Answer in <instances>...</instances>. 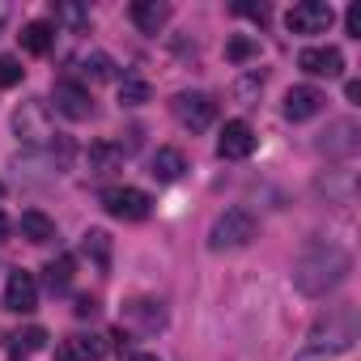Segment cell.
<instances>
[{
	"label": "cell",
	"instance_id": "6da1fadb",
	"mask_svg": "<svg viewBox=\"0 0 361 361\" xmlns=\"http://www.w3.org/2000/svg\"><path fill=\"white\" fill-rule=\"evenodd\" d=\"M348 268H353V259H348L344 247H336V243H306L298 251V259H293V285L306 298H323L348 276Z\"/></svg>",
	"mask_w": 361,
	"mask_h": 361
},
{
	"label": "cell",
	"instance_id": "7a4b0ae2",
	"mask_svg": "<svg viewBox=\"0 0 361 361\" xmlns=\"http://www.w3.org/2000/svg\"><path fill=\"white\" fill-rule=\"evenodd\" d=\"M255 230L259 226L247 209H226L209 230V251H243V247H251Z\"/></svg>",
	"mask_w": 361,
	"mask_h": 361
},
{
	"label": "cell",
	"instance_id": "3957f363",
	"mask_svg": "<svg viewBox=\"0 0 361 361\" xmlns=\"http://www.w3.org/2000/svg\"><path fill=\"white\" fill-rule=\"evenodd\" d=\"M13 132H18L22 145H51L56 140V123H51L47 102H22L13 111Z\"/></svg>",
	"mask_w": 361,
	"mask_h": 361
},
{
	"label": "cell",
	"instance_id": "277c9868",
	"mask_svg": "<svg viewBox=\"0 0 361 361\" xmlns=\"http://www.w3.org/2000/svg\"><path fill=\"white\" fill-rule=\"evenodd\" d=\"M170 111H174V119L183 123L188 132H209L213 119H217V102H213L209 94H196V90L174 94V98H170Z\"/></svg>",
	"mask_w": 361,
	"mask_h": 361
},
{
	"label": "cell",
	"instance_id": "5b68a950",
	"mask_svg": "<svg viewBox=\"0 0 361 361\" xmlns=\"http://www.w3.org/2000/svg\"><path fill=\"white\" fill-rule=\"evenodd\" d=\"M331 22H336V9L327 0H302V5H293L289 18H285V26L293 35H327Z\"/></svg>",
	"mask_w": 361,
	"mask_h": 361
},
{
	"label": "cell",
	"instance_id": "8992f818",
	"mask_svg": "<svg viewBox=\"0 0 361 361\" xmlns=\"http://www.w3.org/2000/svg\"><path fill=\"white\" fill-rule=\"evenodd\" d=\"M102 209L115 221H145L149 209H153V200L140 188H111V192H102Z\"/></svg>",
	"mask_w": 361,
	"mask_h": 361
},
{
	"label": "cell",
	"instance_id": "52a82bcc",
	"mask_svg": "<svg viewBox=\"0 0 361 361\" xmlns=\"http://www.w3.org/2000/svg\"><path fill=\"white\" fill-rule=\"evenodd\" d=\"M51 102H56V111L68 115V119H90V115H94V98H90V90L77 85V81H56Z\"/></svg>",
	"mask_w": 361,
	"mask_h": 361
},
{
	"label": "cell",
	"instance_id": "ba28073f",
	"mask_svg": "<svg viewBox=\"0 0 361 361\" xmlns=\"http://www.w3.org/2000/svg\"><path fill=\"white\" fill-rule=\"evenodd\" d=\"M217 153H221L226 161L251 157V153H255V132H251V123H243V119H230V123L221 128V136H217Z\"/></svg>",
	"mask_w": 361,
	"mask_h": 361
},
{
	"label": "cell",
	"instance_id": "9c48e42d",
	"mask_svg": "<svg viewBox=\"0 0 361 361\" xmlns=\"http://www.w3.org/2000/svg\"><path fill=\"white\" fill-rule=\"evenodd\" d=\"M35 306H39V285H35V276H30L26 268L9 272V285H5V310H13V314H30Z\"/></svg>",
	"mask_w": 361,
	"mask_h": 361
},
{
	"label": "cell",
	"instance_id": "30bf717a",
	"mask_svg": "<svg viewBox=\"0 0 361 361\" xmlns=\"http://www.w3.org/2000/svg\"><path fill=\"white\" fill-rule=\"evenodd\" d=\"M298 68L310 73V77H340L344 73V56H340V47H306L298 56Z\"/></svg>",
	"mask_w": 361,
	"mask_h": 361
},
{
	"label": "cell",
	"instance_id": "8fae6325",
	"mask_svg": "<svg viewBox=\"0 0 361 361\" xmlns=\"http://www.w3.org/2000/svg\"><path fill=\"white\" fill-rule=\"evenodd\" d=\"M323 94L314 90V85H293L289 94H285V119H293V123H306V119H314L319 111H323Z\"/></svg>",
	"mask_w": 361,
	"mask_h": 361
},
{
	"label": "cell",
	"instance_id": "7c38bea8",
	"mask_svg": "<svg viewBox=\"0 0 361 361\" xmlns=\"http://www.w3.org/2000/svg\"><path fill=\"white\" fill-rule=\"evenodd\" d=\"M106 344L98 336H68L56 344V361H102Z\"/></svg>",
	"mask_w": 361,
	"mask_h": 361
},
{
	"label": "cell",
	"instance_id": "4fadbf2b",
	"mask_svg": "<svg viewBox=\"0 0 361 361\" xmlns=\"http://www.w3.org/2000/svg\"><path fill=\"white\" fill-rule=\"evenodd\" d=\"M128 13H132V22H136L140 35H157L170 22V5H166V0H136Z\"/></svg>",
	"mask_w": 361,
	"mask_h": 361
},
{
	"label": "cell",
	"instance_id": "5bb4252c",
	"mask_svg": "<svg viewBox=\"0 0 361 361\" xmlns=\"http://www.w3.org/2000/svg\"><path fill=\"white\" fill-rule=\"evenodd\" d=\"M183 170H188V157L178 153V149H170V145H166V149H157V153H153V161H149V174L157 178V183H174V178L183 174Z\"/></svg>",
	"mask_w": 361,
	"mask_h": 361
},
{
	"label": "cell",
	"instance_id": "9a60e30c",
	"mask_svg": "<svg viewBox=\"0 0 361 361\" xmlns=\"http://www.w3.org/2000/svg\"><path fill=\"white\" fill-rule=\"evenodd\" d=\"M123 157H128V149H123V145L94 140V145H90V174H111V170H119V166H123Z\"/></svg>",
	"mask_w": 361,
	"mask_h": 361
},
{
	"label": "cell",
	"instance_id": "2e32d148",
	"mask_svg": "<svg viewBox=\"0 0 361 361\" xmlns=\"http://www.w3.org/2000/svg\"><path fill=\"white\" fill-rule=\"evenodd\" d=\"M18 230H22V238H26V243H35V247H43V243H51V238H56V221H51L47 213H39V209L22 213Z\"/></svg>",
	"mask_w": 361,
	"mask_h": 361
},
{
	"label": "cell",
	"instance_id": "e0dca14e",
	"mask_svg": "<svg viewBox=\"0 0 361 361\" xmlns=\"http://www.w3.org/2000/svg\"><path fill=\"white\" fill-rule=\"evenodd\" d=\"M123 314H128V319H136L145 331L166 327V310H161V302H153V298H132V302L123 306Z\"/></svg>",
	"mask_w": 361,
	"mask_h": 361
},
{
	"label": "cell",
	"instance_id": "ac0fdd59",
	"mask_svg": "<svg viewBox=\"0 0 361 361\" xmlns=\"http://www.w3.org/2000/svg\"><path fill=\"white\" fill-rule=\"evenodd\" d=\"M18 39H22V47H26L30 56H47V51H51V39H56V30H51L47 22H26Z\"/></svg>",
	"mask_w": 361,
	"mask_h": 361
},
{
	"label": "cell",
	"instance_id": "d6986e66",
	"mask_svg": "<svg viewBox=\"0 0 361 361\" xmlns=\"http://www.w3.org/2000/svg\"><path fill=\"white\" fill-rule=\"evenodd\" d=\"M81 251L94 259V268H98V272H106V268H111V234H106V230H85Z\"/></svg>",
	"mask_w": 361,
	"mask_h": 361
},
{
	"label": "cell",
	"instance_id": "ffe728a7",
	"mask_svg": "<svg viewBox=\"0 0 361 361\" xmlns=\"http://www.w3.org/2000/svg\"><path fill=\"white\" fill-rule=\"evenodd\" d=\"M111 73H115V64H111V56H102V51H90V56L77 60V77H81V81H111Z\"/></svg>",
	"mask_w": 361,
	"mask_h": 361
},
{
	"label": "cell",
	"instance_id": "44dd1931",
	"mask_svg": "<svg viewBox=\"0 0 361 361\" xmlns=\"http://www.w3.org/2000/svg\"><path fill=\"white\" fill-rule=\"evenodd\" d=\"M43 344H47V331H43V327H26V331L9 336V348H13L18 357H26V353H39Z\"/></svg>",
	"mask_w": 361,
	"mask_h": 361
},
{
	"label": "cell",
	"instance_id": "7402d4cb",
	"mask_svg": "<svg viewBox=\"0 0 361 361\" xmlns=\"http://www.w3.org/2000/svg\"><path fill=\"white\" fill-rule=\"evenodd\" d=\"M119 102H123V106H145V102H149V85H145L140 77H123V81H119Z\"/></svg>",
	"mask_w": 361,
	"mask_h": 361
},
{
	"label": "cell",
	"instance_id": "603a6c76",
	"mask_svg": "<svg viewBox=\"0 0 361 361\" xmlns=\"http://www.w3.org/2000/svg\"><path fill=\"white\" fill-rule=\"evenodd\" d=\"M43 272H47V285H51V289H68V285H73V255L51 259Z\"/></svg>",
	"mask_w": 361,
	"mask_h": 361
},
{
	"label": "cell",
	"instance_id": "cb8c5ba5",
	"mask_svg": "<svg viewBox=\"0 0 361 361\" xmlns=\"http://www.w3.org/2000/svg\"><path fill=\"white\" fill-rule=\"evenodd\" d=\"M331 136H336V140H327V153H353V149H357V128H353V123H336Z\"/></svg>",
	"mask_w": 361,
	"mask_h": 361
},
{
	"label": "cell",
	"instance_id": "d4e9b609",
	"mask_svg": "<svg viewBox=\"0 0 361 361\" xmlns=\"http://www.w3.org/2000/svg\"><path fill=\"white\" fill-rule=\"evenodd\" d=\"M259 90H264V73H247V77L234 81V98H238V102H255Z\"/></svg>",
	"mask_w": 361,
	"mask_h": 361
},
{
	"label": "cell",
	"instance_id": "484cf974",
	"mask_svg": "<svg viewBox=\"0 0 361 361\" xmlns=\"http://www.w3.org/2000/svg\"><path fill=\"white\" fill-rule=\"evenodd\" d=\"M56 22H64V26H73V30H81V26L90 22V13H85L81 5H56Z\"/></svg>",
	"mask_w": 361,
	"mask_h": 361
},
{
	"label": "cell",
	"instance_id": "4316f807",
	"mask_svg": "<svg viewBox=\"0 0 361 361\" xmlns=\"http://www.w3.org/2000/svg\"><path fill=\"white\" fill-rule=\"evenodd\" d=\"M22 81V64L13 60V56H0V90H9V85H18Z\"/></svg>",
	"mask_w": 361,
	"mask_h": 361
},
{
	"label": "cell",
	"instance_id": "83f0119b",
	"mask_svg": "<svg viewBox=\"0 0 361 361\" xmlns=\"http://www.w3.org/2000/svg\"><path fill=\"white\" fill-rule=\"evenodd\" d=\"M234 13H243V18L259 22V26H264V22L272 18V9H268V5H247V0H243V5H234Z\"/></svg>",
	"mask_w": 361,
	"mask_h": 361
},
{
	"label": "cell",
	"instance_id": "f1b7e54d",
	"mask_svg": "<svg viewBox=\"0 0 361 361\" xmlns=\"http://www.w3.org/2000/svg\"><path fill=\"white\" fill-rule=\"evenodd\" d=\"M226 51H230V60H251V56H255V51H259V47H255V43H251V39H234V43H230V47H226Z\"/></svg>",
	"mask_w": 361,
	"mask_h": 361
},
{
	"label": "cell",
	"instance_id": "f546056e",
	"mask_svg": "<svg viewBox=\"0 0 361 361\" xmlns=\"http://www.w3.org/2000/svg\"><path fill=\"white\" fill-rule=\"evenodd\" d=\"M344 26H348V35H353V39H361V5H348Z\"/></svg>",
	"mask_w": 361,
	"mask_h": 361
},
{
	"label": "cell",
	"instance_id": "4dcf8cb0",
	"mask_svg": "<svg viewBox=\"0 0 361 361\" xmlns=\"http://www.w3.org/2000/svg\"><path fill=\"white\" fill-rule=\"evenodd\" d=\"M77 314H81V319H94V314H98V302H94V298H77Z\"/></svg>",
	"mask_w": 361,
	"mask_h": 361
},
{
	"label": "cell",
	"instance_id": "1f68e13d",
	"mask_svg": "<svg viewBox=\"0 0 361 361\" xmlns=\"http://www.w3.org/2000/svg\"><path fill=\"white\" fill-rule=\"evenodd\" d=\"M123 361H157V353H123Z\"/></svg>",
	"mask_w": 361,
	"mask_h": 361
},
{
	"label": "cell",
	"instance_id": "d6a6232c",
	"mask_svg": "<svg viewBox=\"0 0 361 361\" xmlns=\"http://www.w3.org/2000/svg\"><path fill=\"white\" fill-rule=\"evenodd\" d=\"M9 230H13V221H9L5 213H0V243H5V238H9Z\"/></svg>",
	"mask_w": 361,
	"mask_h": 361
},
{
	"label": "cell",
	"instance_id": "836d02e7",
	"mask_svg": "<svg viewBox=\"0 0 361 361\" xmlns=\"http://www.w3.org/2000/svg\"><path fill=\"white\" fill-rule=\"evenodd\" d=\"M344 94H348V102H357V98H361V85H357V81H348V85H344Z\"/></svg>",
	"mask_w": 361,
	"mask_h": 361
},
{
	"label": "cell",
	"instance_id": "e575fe53",
	"mask_svg": "<svg viewBox=\"0 0 361 361\" xmlns=\"http://www.w3.org/2000/svg\"><path fill=\"white\" fill-rule=\"evenodd\" d=\"M5 22H9V5L0 0V30H5Z\"/></svg>",
	"mask_w": 361,
	"mask_h": 361
}]
</instances>
